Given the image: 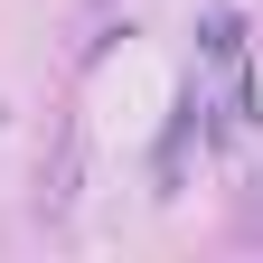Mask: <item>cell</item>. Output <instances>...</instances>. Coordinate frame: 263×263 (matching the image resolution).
Returning a JSON list of instances; mask_svg holds the SVG:
<instances>
[{
	"label": "cell",
	"mask_w": 263,
	"mask_h": 263,
	"mask_svg": "<svg viewBox=\"0 0 263 263\" xmlns=\"http://www.w3.org/2000/svg\"><path fill=\"white\" fill-rule=\"evenodd\" d=\"M235 235H245V245H263V179H254V197H245V216H235Z\"/></svg>",
	"instance_id": "cell-1"
}]
</instances>
